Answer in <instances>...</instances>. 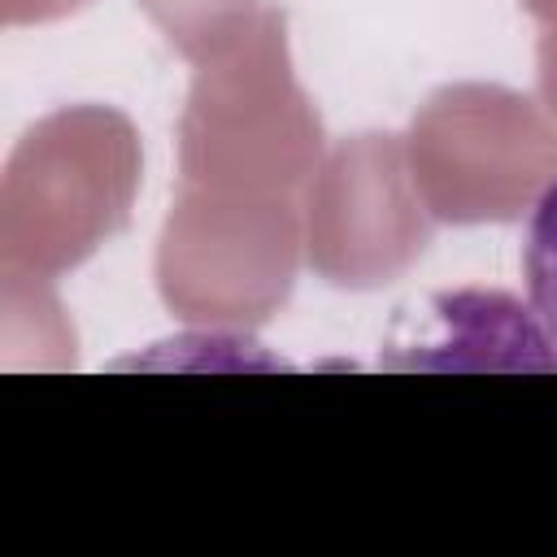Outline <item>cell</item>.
<instances>
[{"mask_svg":"<svg viewBox=\"0 0 557 557\" xmlns=\"http://www.w3.org/2000/svg\"><path fill=\"white\" fill-rule=\"evenodd\" d=\"M522 274H527V296L531 309L544 326V339L557 357V178L544 187L527 218V239H522Z\"/></svg>","mask_w":557,"mask_h":557,"instance_id":"6da1fadb","label":"cell"}]
</instances>
